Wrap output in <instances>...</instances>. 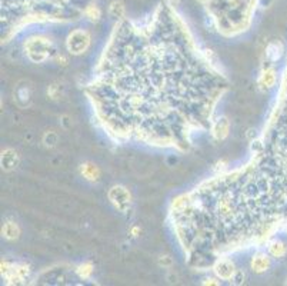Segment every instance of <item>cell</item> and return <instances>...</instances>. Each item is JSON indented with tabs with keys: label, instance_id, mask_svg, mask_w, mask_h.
Segmentation results:
<instances>
[{
	"label": "cell",
	"instance_id": "cell-19",
	"mask_svg": "<svg viewBox=\"0 0 287 286\" xmlns=\"http://www.w3.org/2000/svg\"><path fill=\"white\" fill-rule=\"evenodd\" d=\"M166 1H168L169 4H171L173 7H177V6L180 4V1H182V0H166Z\"/></svg>",
	"mask_w": 287,
	"mask_h": 286
},
{
	"label": "cell",
	"instance_id": "cell-8",
	"mask_svg": "<svg viewBox=\"0 0 287 286\" xmlns=\"http://www.w3.org/2000/svg\"><path fill=\"white\" fill-rule=\"evenodd\" d=\"M109 199L121 212H126L130 205V193L123 186H113L109 192Z\"/></svg>",
	"mask_w": 287,
	"mask_h": 286
},
{
	"label": "cell",
	"instance_id": "cell-1",
	"mask_svg": "<svg viewBox=\"0 0 287 286\" xmlns=\"http://www.w3.org/2000/svg\"><path fill=\"white\" fill-rule=\"evenodd\" d=\"M86 93L113 141L187 149L191 133L210 132L224 74L194 43L187 24L165 0L149 22L121 19Z\"/></svg>",
	"mask_w": 287,
	"mask_h": 286
},
{
	"label": "cell",
	"instance_id": "cell-16",
	"mask_svg": "<svg viewBox=\"0 0 287 286\" xmlns=\"http://www.w3.org/2000/svg\"><path fill=\"white\" fill-rule=\"evenodd\" d=\"M3 235H4V238L7 239L17 238L19 236V228H17V225L13 223V222L4 223V226H3Z\"/></svg>",
	"mask_w": 287,
	"mask_h": 286
},
{
	"label": "cell",
	"instance_id": "cell-12",
	"mask_svg": "<svg viewBox=\"0 0 287 286\" xmlns=\"http://www.w3.org/2000/svg\"><path fill=\"white\" fill-rule=\"evenodd\" d=\"M277 82V73L274 71V68L271 66H267L262 74H260V79H259V85L263 86V88H271L274 86Z\"/></svg>",
	"mask_w": 287,
	"mask_h": 286
},
{
	"label": "cell",
	"instance_id": "cell-18",
	"mask_svg": "<svg viewBox=\"0 0 287 286\" xmlns=\"http://www.w3.org/2000/svg\"><path fill=\"white\" fill-rule=\"evenodd\" d=\"M92 270H93L92 265H82L80 269H79V275H80V278H89Z\"/></svg>",
	"mask_w": 287,
	"mask_h": 286
},
{
	"label": "cell",
	"instance_id": "cell-7",
	"mask_svg": "<svg viewBox=\"0 0 287 286\" xmlns=\"http://www.w3.org/2000/svg\"><path fill=\"white\" fill-rule=\"evenodd\" d=\"M213 270L216 276L221 281H232L235 273L237 272L235 268V263L227 256H220L213 262Z\"/></svg>",
	"mask_w": 287,
	"mask_h": 286
},
{
	"label": "cell",
	"instance_id": "cell-3",
	"mask_svg": "<svg viewBox=\"0 0 287 286\" xmlns=\"http://www.w3.org/2000/svg\"><path fill=\"white\" fill-rule=\"evenodd\" d=\"M90 0H1L4 39L33 23L69 22L84 16Z\"/></svg>",
	"mask_w": 287,
	"mask_h": 286
},
{
	"label": "cell",
	"instance_id": "cell-9",
	"mask_svg": "<svg viewBox=\"0 0 287 286\" xmlns=\"http://www.w3.org/2000/svg\"><path fill=\"white\" fill-rule=\"evenodd\" d=\"M229 130H230V123L226 118H219L217 120H215L212 123V127H210V132L212 135L215 136L217 141H223L227 138L229 135Z\"/></svg>",
	"mask_w": 287,
	"mask_h": 286
},
{
	"label": "cell",
	"instance_id": "cell-10",
	"mask_svg": "<svg viewBox=\"0 0 287 286\" xmlns=\"http://www.w3.org/2000/svg\"><path fill=\"white\" fill-rule=\"evenodd\" d=\"M250 265H252L253 272H256V273H263V272H266V270L270 268V255H266V253L259 252V253H256V255L253 256Z\"/></svg>",
	"mask_w": 287,
	"mask_h": 286
},
{
	"label": "cell",
	"instance_id": "cell-5",
	"mask_svg": "<svg viewBox=\"0 0 287 286\" xmlns=\"http://www.w3.org/2000/svg\"><path fill=\"white\" fill-rule=\"evenodd\" d=\"M23 48L27 57L34 63H42V62L48 60L51 52H53L50 39L45 37V36H40V35L29 37L24 42Z\"/></svg>",
	"mask_w": 287,
	"mask_h": 286
},
{
	"label": "cell",
	"instance_id": "cell-2",
	"mask_svg": "<svg viewBox=\"0 0 287 286\" xmlns=\"http://www.w3.org/2000/svg\"><path fill=\"white\" fill-rule=\"evenodd\" d=\"M209 203L212 229L233 248L267 243L287 231V65L267 129L254 142L253 161L194 189Z\"/></svg>",
	"mask_w": 287,
	"mask_h": 286
},
{
	"label": "cell",
	"instance_id": "cell-17",
	"mask_svg": "<svg viewBox=\"0 0 287 286\" xmlns=\"http://www.w3.org/2000/svg\"><path fill=\"white\" fill-rule=\"evenodd\" d=\"M100 16H101V12H100V9H99L96 4L90 3V4L87 6L86 12H84V18L90 19L92 22H96V20H99V19H100Z\"/></svg>",
	"mask_w": 287,
	"mask_h": 286
},
{
	"label": "cell",
	"instance_id": "cell-15",
	"mask_svg": "<svg viewBox=\"0 0 287 286\" xmlns=\"http://www.w3.org/2000/svg\"><path fill=\"white\" fill-rule=\"evenodd\" d=\"M82 175L87 179V180H97L99 179V169L93 163H84L82 165Z\"/></svg>",
	"mask_w": 287,
	"mask_h": 286
},
{
	"label": "cell",
	"instance_id": "cell-13",
	"mask_svg": "<svg viewBox=\"0 0 287 286\" xmlns=\"http://www.w3.org/2000/svg\"><path fill=\"white\" fill-rule=\"evenodd\" d=\"M17 165V155L15 150L7 149L3 152L1 155V166L4 167V170H10Z\"/></svg>",
	"mask_w": 287,
	"mask_h": 286
},
{
	"label": "cell",
	"instance_id": "cell-14",
	"mask_svg": "<svg viewBox=\"0 0 287 286\" xmlns=\"http://www.w3.org/2000/svg\"><path fill=\"white\" fill-rule=\"evenodd\" d=\"M124 15H126L124 4L120 0H113L109 6V16L119 22L121 19H124Z\"/></svg>",
	"mask_w": 287,
	"mask_h": 286
},
{
	"label": "cell",
	"instance_id": "cell-11",
	"mask_svg": "<svg viewBox=\"0 0 287 286\" xmlns=\"http://www.w3.org/2000/svg\"><path fill=\"white\" fill-rule=\"evenodd\" d=\"M266 245H267V253L271 258H282V256L286 255V246L279 239L271 238Z\"/></svg>",
	"mask_w": 287,
	"mask_h": 286
},
{
	"label": "cell",
	"instance_id": "cell-4",
	"mask_svg": "<svg viewBox=\"0 0 287 286\" xmlns=\"http://www.w3.org/2000/svg\"><path fill=\"white\" fill-rule=\"evenodd\" d=\"M260 0H204L217 32L224 36H236L247 30L252 16Z\"/></svg>",
	"mask_w": 287,
	"mask_h": 286
},
{
	"label": "cell",
	"instance_id": "cell-6",
	"mask_svg": "<svg viewBox=\"0 0 287 286\" xmlns=\"http://www.w3.org/2000/svg\"><path fill=\"white\" fill-rule=\"evenodd\" d=\"M90 46V33L84 29H76L68 36L66 48L70 54H82Z\"/></svg>",
	"mask_w": 287,
	"mask_h": 286
}]
</instances>
